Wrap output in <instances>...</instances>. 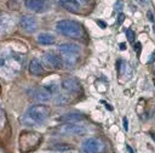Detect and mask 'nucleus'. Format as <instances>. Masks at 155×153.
<instances>
[{"instance_id":"obj_1","label":"nucleus","mask_w":155,"mask_h":153,"mask_svg":"<svg viewBox=\"0 0 155 153\" xmlns=\"http://www.w3.org/2000/svg\"><path fill=\"white\" fill-rule=\"evenodd\" d=\"M50 115L48 107L44 104H35L29 107L21 117V123L25 126H38L42 124Z\"/></svg>"},{"instance_id":"obj_2","label":"nucleus","mask_w":155,"mask_h":153,"mask_svg":"<svg viewBox=\"0 0 155 153\" xmlns=\"http://www.w3.org/2000/svg\"><path fill=\"white\" fill-rule=\"evenodd\" d=\"M24 58L15 53L12 51H2L0 52V69L7 72V73H18L23 69Z\"/></svg>"},{"instance_id":"obj_3","label":"nucleus","mask_w":155,"mask_h":153,"mask_svg":"<svg viewBox=\"0 0 155 153\" xmlns=\"http://www.w3.org/2000/svg\"><path fill=\"white\" fill-rule=\"evenodd\" d=\"M56 30L70 39H82L85 36V32L82 25L73 19H62L57 22L56 24Z\"/></svg>"},{"instance_id":"obj_4","label":"nucleus","mask_w":155,"mask_h":153,"mask_svg":"<svg viewBox=\"0 0 155 153\" xmlns=\"http://www.w3.org/2000/svg\"><path fill=\"white\" fill-rule=\"evenodd\" d=\"M42 140L41 134L35 131H23L19 135V151L22 153H28L38 148Z\"/></svg>"},{"instance_id":"obj_5","label":"nucleus","mask_w":155,"mask_h":153,"mask_svg":"<svg viewBox=\"0 0 155 153\" xmlns=\"http://www.w3.org/2000/svg\"><path fill=\"white\" fill-rule=\"evenodd\" d=\"M81 153H103L105 151V144L99 138L87 137L80 144Z\"/></svg>"},{"instance_id":"obj_6","label":"nucleus","mask_w":155,"mask_h":153,"mask_svg":"<svg viewBox=\"0 0 155 153\" xmlns=\"http://www.w3.org/2000/svg\"><path fill=\"white\" fill-rule=\"evenodd\" d=\"M87 132V129L82 125H78L75 123H67L58 127V134L64 136H81Z\"/></svg>"},{"instance_id":"obj_7","label":"nucleus","mask_w":155,"mask_h":153,"mask_svg":"<svg viewBox=\"0 0 155 153\" xmlns=\"http://www.w3.org/2000/svg\"><path fill=\"white\" fill-rule=\"evenodd\" d=\"M42 62L50 69H61L64 66L62 56H59V55H57L56 52H52V51L46 52L42 56Z\"/></svg>"},{"instance_id":"obj_8","label":"nucleus","mask_w":155,"mask_h":153,"mask_svg":"<svg viewBox=\"0 0 155 153\" xmlns=\"http://www.w3.org/2000/svg\"><path fill=\"white\" fill-rule=\"evenodd\" d=\"M62 87L68 91V92H79L80 89H81V85L79 83V80L76 78H73V76H67L62 80Z\"/></svg>"},{"instance_id":"obj_9","label":"nucleus","mask_w":155,"mask_h":153,"mask_svg":"<svg viewBox=\"0 0 155 153\" xmlns=\"http://www.w3.org/2000/svg\"><path fill=\"white\" fill-rule=\"evenodd\" d=\"M19 24H21L22 29L25 30V32H28V33H33L38 28L36 19L33 16H29V15H24L21 18V21H19Z\"/></svg>"},{"instance_id":"obj_10","label":"nucleus","mask_w":155,"mask_h":153,"mask_svg":"<svg viewBox=\"0 0 155 153\" xmlns=\"http://www.w3.org/2000/svg\"><path fill=\"white\" fill-rule=\"evenodd\" d=\"M58 50L63 56H78L80 52V46L71 42H63L58 46Z\"/></svg>"},{"instance_id":"obj_11","label":"nucleus","mask_w":155,"mask_h":153,"mask_svg":"<svg viewBox=\"0 0 155 153\" xmlns=\"http://www.w3.org/2000/svg\"><path fill=\"white\" fill-rule=\"evenodd\" d=\"M15 27V19L8 13L0 15V33H7Z\"/></svg>"},{"instance_id":"obj_12","label":"nucleus","mask_w":155,"mask_h":153,"mask_svg":"<svg viewBox=\"0 0 155 153\" xmlns=\"http://www.w3.org/2000/svg\"><path fill=\"white\" fill-rule=\"evenodd\" d=\"M24 5L27 8L34 12H42L46 10L45 0H24Z\"/></svg>"},{"instance_id":"obj_13","label":"nucleus","mask_w":155,"mask_h":153,"mask_svg":"<svg viewBox=\"0 0 155 153\" xmlns=\"http://www.w3.org/2000/svg\"><path fill=\"white\" fill-rule=\"evenodd\" d=\"M84 118H85V117H84L82 114H80V113L70 112V113H65V114L58 117L57 120L61 121V123L67 124V123H78V121H80V120H84Z\"/></svg>"},{"instance_id":"obj_14","label":"nucleus","mask_w":155,"mask_h":153,"mask_svg":"<svg viewBox=\"0 0 155 153\" xmlns=\"http://www.w3.org/2000/svg\"><path fill=\"white\" fill-rule=\"evenodd\" d=\"M33 97H34L35 100L40 101V102H46V101H48V100L52 97V93H51V92L46 89V86L44 85V86H41V87H39V89H36V90L34 91Z\"/></svg>"},{"instance_id":"obj_15","label":"nucleus","mask_w":155,"mask_h":153,"mask_svg":"<svg viewBox=\"0 0 155 153\" xmlns=\"http://www.w3.org/2000/svg\"><path fill=\"white\" fill-rule=\"evenodd\" d=\"M28 69H29V73L33 74V75H40V74L44 73V66L40 62V59H38V58L30 59Z\"/></svg>"},{"instance_id":"obj_16","label":"nucleus","mask_w":155,"mask_h":153,"mask_svg":"<svg viewBox=\"0 0 155 153\" xmlns=\"http://www.w3.org/2000/svg\"><path fill=\"white\" fill-rule=\"evenodd\" d=\"M67 10L71 12H78L80 10V0H58Z\"/></svg>"},{"instance_id":"obj_17","label":"nucleus","mask_w":155,"mask_h":153,"mask_svg":"<svg viewBox=\"0 0 155 153\" xmlns=\"http://www.w3.org/2000/svg\"><path fill=\"white\" fill-rule=\"evenodd\" d=\"M36 40H38V42H40L42 45H52L56 41V38L50 33H40L38 35Z\"/></svg>"},{"instance_id":"obj_18","label":"nucleus","mask_w":155,"mask_h":153,"mask_svg":"<svg viewBox=\"0 0 155 153\" xmlns=\"http://www.w3.org/2000/svg\"><path fill=\"white\" fill-rule=\"evenodd\" d=\"M50 149L54 153H67V152L73 151L74 148L69 144H65V143H58V144H54V146L50 147Z\"/></svg>"},{"instance_id":"obj_19","label":"nucleus","mask_w":155,"mask_h":153,"mask_svg":"<svg viewBox=\"0 0 155 153\" xmlns=\"http://www.w3.org/2000/svg\"><path fill=\"white\" fill-rule=\"evenodd\" d=\"M69 101H70L69 100V96H67V95H57L56 96V100H54V103L58 104V106H64Z\"/></svg>"},{"instance_id":"obj_20","label":"nucleus","mask_w":155,"mask_h":153,"mask_svg":"<svg viewBox=\"0 0 155 153\" xmlns=\"http://www.w3.org/2000/svg\"><path fill=\"white\" fill-rule=\"evenodd\" d=\"M126 38H127V40H128L130 42H133V41H134V38H136L134 32H133L132 29H127V30H126Z\"/></svg>"},{"instance_id":"obj_21","label":"nucleus","mask_w":155,"mask_h":153,"mask_svg":"<svg viewBox=\"0 0 155 153\" xmlns=\"http://www.w3.org/2000/svg\"><path fill=\"white\" fill-rule=\"evenodd\" d=\"M5 112L2 110V108L0 107V129L2 127V125H4V123H5Z\"/></svg>"},{"instance_id":"obj_22","label":"nucleus","mask_w":155,"mask_h":153,"mask_svg":"<svg viewBox=\"0 0 155 153\" xmlns=\"http://www.w3.org/2000/svg\"><path fill=\"white\" fill-rule=\"evenodd\" d=\"M124 19H125V15H124V13H119L117 19H116V24H117V25H120V24L124 22Z\"/></svg>"},{"instance_id":"obj_23","label":"nucleus","mask_w":155,"mask_h":153,"mask_svg":"<svg viewBox=\"0 0 155 153\" xmlns=\"http://www.w3.org/2000/svg\"><path fill=\"white\" fill-rule=\"evenodd\" d=\"M122 5H124V2H122V0H117V2L115 4V8L120 11V10L122 8Z\"/></svg>"},{"instance_id":"obj_24","label":"nucleus","mask_w":155,"mask_h":153,"mask_svg":"<svg viewBox=\"0 0 155 153\" xmlns=\"http://www.w3.org/2000/svg\"><path fill=\"white\" fill-rule=\"evenodd\" d=\"M122 123H124V129L126 131H128V121H127V118H124L122 119Z\"/></svg>"},{"instance_id":"obj_25","label":"nucleus","mask_w":155,"mask_h":153,"mask_svg":"<svg viewBox=\"0 0 155 153\" xmlns=\"http://www.w3.org/2000/svg\"><path fill=\"white\" fill-rule=\"evenodd\" d=\"M154 59H155V52H153V53H151V56H150V58H149L148 63H151V62H153Z\"/></svg>"},{"instance_id":"obj_26","label":"nucleus","mask_w":155,"mask_h":153,"mask_svg":"<svg viewBox=\"0 0 155 153\" xmlns=\"http://www.w3.org/2000/svg\"><path fill=\"white\" fill-rule=\"evenodd\" d=\"M97 23H98L102 28H105V23H104V22H102V21H97Z\"/></svg>"},{"instance_id":"obj_27","label":"nucleus","mask_w":155,"mask_h":153,"mask_svg":"<svg viewBox=\"0 0 155 153\" xmlns=\"http://www.w3.org/2000/svg\"><path fill=\"white\" fill-rule=\"evenodd\" d=\"M126 149H127V151H128V153H134V152H133V149H132V148H131V146H128V144H127V146H126Z\"/></svg>"},{"instance_id":"obj_28","label":"nucleus","mask_w":155,"mask_h":153,"mask_svg":"<svg viewBox=\"0 0 155 153\" xmlns=\"http://www.w3.org/2000/svg\"><path fill=\"white\" fill-rule=\"evenodd\" d=\"M0 95H1V86H0Z\"/></svg>"}]
</instances>
